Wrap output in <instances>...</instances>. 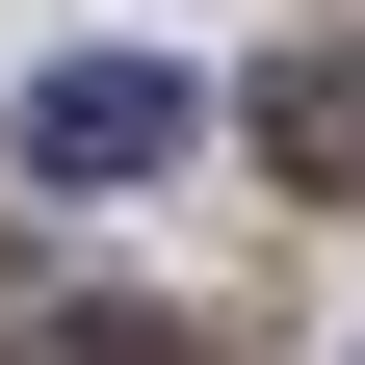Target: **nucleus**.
Here are the masks:
<instances>
[{
    "label": "nucleus",
    "instance_id": "f257e3e1",
    "mask_svg": "<svg viewBox=\"0 0 365 365\" xmlns=\"http://www.w3.org/2000/svg\"><path fill=\"white\" fill-rule=\"evenodd\" d=\"M157 157H182V78H157V53L26 78V182H157Z\"/></svg>",
    "mask_w": 365,
    "mask_h": 365
},
{
    "label": "nucleus",
    "instance_id": "f03ea898",
    "mask_svg": "<svg viewBox=\"0 0 365 365\" xmlns=\"http://www.w3.org/2000/svg\"><path fill=\"white\" fill-rule=\"evenodd\" d=\"M261 157H287L313 209H365V53H287L261 78Z\"/></svg>",
    "mask_w": 365,
    "mask_h": 365
},
{
    "label": "nucleus",
    "instance_id": "7ed1b4c3",
    "mask_svg": "<svg viewBox=\"0 0 365 365\" xmlns=\"http://www.w3.org/2000/svg\"><path fill=\"white\" fill-rule=\"evenodd\" d=\"M26 365H209V339H182V313H105V287H78V313H26Z\"/></svg>",
    "mask_w": 365,
    "mask_h": 365
}]
</instances>
